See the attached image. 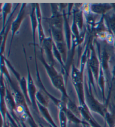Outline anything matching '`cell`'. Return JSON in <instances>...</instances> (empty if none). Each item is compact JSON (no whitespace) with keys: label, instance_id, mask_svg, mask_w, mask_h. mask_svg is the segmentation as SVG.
I'll list each match as a JSON object with an SVG mask.
<instances>
[{"label":"cell","instance_id":"cell-20","mask_svg":"<svg viewBox=\"0 0 115 127\" xmlns=\"http://www.w3.org/2000/svg\"><path fill=\"white\" fill-rule=\"evenodd\" d=\"M37 104L39 112L41 114V115L45 118V119L47 122L48 123H49L51 127H58L57 126V125L55 124L52 117L51 116L47 107L42 105L38 102H37Z\"/></svg>","mask_w":115,"mask_h":127},{"label":"cell","instance_id":"cell-37","mask_svg":"<svg viewBox=\"0 0 115 127\" xmlns=\"http://www.w3.org/2000/svg\"><path fill=\"white\" fill-rule=\"evenodd\" d=\"M114 48H115V43H114Z\"/></svg>","mask_w":115,"mask_h":127},{"label":"cell","instance_id":"cell-5","mask_svg":"<svg viewBox=\"0 0 115 127\" xmlns=\"http://www.w3.org/2000/svg\"><path fill=\"white\" fill-rule=\"evenodd\" d=\"M23 50H24V55H25L26 64V67H27V71H28L27 84H28V92L29 97L31 103H32L33 109H34V110L37 111L38 113H39L38 109L37 104L36 97H35V96H36V94L37 92L36 86H35V83L34 82V81H33L32 74L30 73L29 66V63L27 60V55H26V52L25 48L24 47V45H23Z\"/></svg>","mask_w":115,"mask_h":127},{"label":"cell","instance_id":"cell-13","mask_svg":"<svg viewBox=\"0 0 115 127\" xmlns=\"http://www.w3.org/2000/svg\"><path fill=\"white\" fill-rule=\"evenodd\" d=\"M39 50H40V55L39 56V59L41 61V62L42 63L44 67L45 68L46 71L47 72L48 77H49L50 80L53 79V78L56 77L57 75H58L59 73H58L56 69L55 68L54 66L50 65L47 61L45 60L44 58V54H43V49L41 47H39Z\"/></svg>","mask_w":115,"mask_h":127},{"label":"cell","instance_id":"cell-10","mask_svg":"<svg viewBox=\"0 0 115 127\" xmlns=\"http://www.w3.org/2000/svg\"><path fill=\"white\" fill-rule=\"evenodd\" d=\"M79 110L81 114L82 119L92 127H102L99 125L92 114V112L87 106L84 105L83 106H79Z\"/></svg>","mask_w":115,"mask_h":127},{"label":"cell","instance_id":"cell-8","mask_svg":"<svg viewBox=\"0 0 115 127\" xmlns=\"http://www.w3.org/2000/svg\"><path fill=\"white\" fill-rule=\"evenodd\" d=\"M27 6L26 3H23L20 8L18 15H17L16 18L14 20H13L11 24V39L10 44L9 47V50H8L7 57H9L11 53V46L12 44V41L14 40V38L17 32L19 31L20 28L21 27V23L23 22L24 19L25 18V8L26 6Z\"/></svg>","mask_w":115,"mask_h":127},{"label":"cell","instance_id":"cell-14","mask_svg":"<svg viewBox=\"0 0 115 127\" xmlns=\"http://www.w3.org/2000/svg\"><path fill=\"white\" fill-rule=\"evenodd\" d=\"M82 4H75V6L76 7H74L72 9V15L73 18H74L76 21L77 25H78V28L80 32H81L84 30V15L83 12L82 10L80 9V7Z\"/></svg>","mask_w":115,"mask_h":127},{"label":"cell","instance_id":"cell-31","mask_svg":"<svg viewBox=\"0 0 115 127\" xmlns=\"http://www.w3.org/2000/svg\"><path fill=\"white\" fill-rule=\"evenodd\" d=\"M111 75H112V78H111V85L112 84V82L114 81V80L115 79V64L113 67L112 70L111 71Z\"/></svg>","mask_w":115,"mask_h":127},{"label":"cell","instance_id":"cell-9","mask_svg":"<svg viewBox=\"0 0 115 127\" xmlns=\"http://www.w3.org/2000/svg\"><path fill=\"white\" fill-rule=\"evenodd\" d=\"M50 35L47 38H46L43 40L41 47L43 48V51L45 52L46 57L48 61V63L50 65L55 67V57L53 53V44H54V40L52 39L51 34L49 32Z\"/></svg>","mask_w":115,"mask_h":127},{"label":"cell","instance_id":"cell-23","mask_svg":"<svg viewBox=\"0 0 115 127\" xmlns=\"http://www.w3.org/2000/svg\"><path fill=\"white\" fill-rule=\"evenodd\" d=\"M84 17L85 19V23L87 25V29L89 31L90 34H91L92 30L93 29L95 24L97 23L96 19L97 15L94 14L92 12L89 14H85Z\"/></svg>","mask_w":115,"mask_h":127},{"label":"cell","instance_id":"cell-27","mask_svg":"<svg viewBox=\"0 0 115 127\" xmlns=\"http://www.w3.org/2000/svg\"><path fill=\"white\" fill-rule=\"evenodd\" d=\"M59 119L60 127H67L68 119L65 111L59 110Z\"/></svg>","mask_w":115,"mask_h":127},{"label":"cell","instance_id":"cell-28","mask_svg":"<svg viewBox=\"0 0 115 127\" xmlns=\"http://www.w3.org/2000/svg\"><path fill=\"white\" fill-rule=\"evenodd\" d=\"M71 31L73 35L75 36L76 38H78L79 36H80L81 32L79 29L78 27V25H77L76 23V21H75V20L74 19V18L72 19V23L71 26Z\"/></svg>","mask_w":115,"mask_h":127},{"label":"cell","instance_id":"cell-6","mask_svg":"<svg viewBox=\"0 0 115 127\" xmlns=\"http://www.w3.org/2000/svg\"><path fill=\"white\" fill-rule=\"evenodd\" d=\"M50 5L51 7V16L48 18H43V19L47 22L49 27L63 30L64 26L63 13L59 11L58 4L52 3Z\"/></svg>","mask_w":115,"mask_h":127},{"label":"cell","instance_id":"cell-30","mask_svg":"<svg viewBox=\"0 0 115 127\" xmlns=\"http://www.w3.org/2000/svg\"><path fill=\"white\" fill-rule=\"evenodd\" d=\"M106 41L109 44H114L115 43V37L112 33L109 32V34L107 35V38L106 39Z\"/></svg>","mask_w":115,"mask_h":127},{"label":"cell","instance_id":"cell-19","mask_svg":"<svg viewBox=\"0 0 115 127\" xmlns=\"http://www.w3.org/2000/svg\"><path fill=\"white\" fill-rule=\"evenodd\" d=\"M48 32H50L52 37V39L55 43H62L65 41L63 30L57 29L54 27H49Z\"/></svg>","mask_w":115,"mask_h":127},{"label":"cell","instance_id":"cell-34","mask_svg":"<svg viewBox=\"0 0 115 127\" xmlns=\"http://www.w3.org/2000/svg\"><path fill=\"white\" fill-rule=\"evenodd\" d=\"M112 7H113V9L115 11V3H112Z\"/></svg>","mask_w":115,"mask_h":127},{"label":"cell","instance_id":"cell-12","mask_svg":"<svg viewBox=\"0 0 115 127\" xmlns=\"http://www.w3.org/2000/svg\"><path fill=\"white\" fill-rule=\"evenodd\" d=\"M35 12H36L37 21H38V40H39V46L41 47L43 40H45V35L44 32V30L42 25V15L40 8V6L38 3H35Z\"/></svg>","mask_w":115,"mask_h":127},{"label":"cell","instance_id":"cell-11","mask_svg":"<svg viewBox=\"0 0 115 127\" xmlns=\"http://www.w3.org/2000/svg\"><path fill=\"white\" fill-rule=\"evenodd\" d=\"M20 5V4H17L16 6L15 7V9L12 12L11 14L10 15L9 19L7 21L6 23V25L4 30L3 32L2 33H1V55H3L4 52L5 51V47H6V41H7V38L8 36V32L11 30V24L12 22V17L14 15L15 12L16 11L17 9V7L18 6Z\"/></svg>","mask_w":115,"mask_h":127},{"label":"cell","instance_id":"cell-29","mask_svg":"<svg viewBox=\"0 0 115 127\" xmlns=\"http://www.w3.org/2000/svg\"><path fill=\"white\" fill-rule=\"evenodd\" d=\"M90 5L91 3H84L81 5L80 9L82 10L84 15L89 14L92 12L90 10Z\"/></svg>","mask_w":115,"mask_h":127},{"label":"cell","instance_id":"cell-2","mask_svg":"<svg viewBox=\"0 0 115 127\" xmlns=\"http://www.w3.org/2000/svg\"><path fill=\"white\" fill-rule=\"evenodd\" d=\"M85 69H78L74 64L72 65L71 76L72 84L76 91L79 101V106L85 105L84 91V72Z\"/></svg>","mask_w":115,"mask_h":127},{"label":"cell","instance_id":"cell-25","mask_svg":"<svg viewBox=\"0 0 115 127\" xmlns=\"http://www.w3.org/2000/svg\"><path fill=\"white\" fill-rule=\"evenodd\" d=\"M35 97H36L37 102H39V103L42 105L47 107V108L48 103V97L47 96H46L43 93H42L40 90H38L37 92Z\"/></svg>","mask_w":115,"mask_h":127},{"label":"cell","instance_id":"cell-21","mask_svg":"<svg viewBox=\"0 0 115 127\" xmlns=\"http://www.w3.org/2000/svg\"><path fill=\"white\" fill-rule=\"evenodd\" d=\"M107 83L106 81V79L105 76V74H104V72L103 71L102 69L100 68V70H99V76L98 78V81H97V87H99L100 89V90L102 94V98H103V103L106 104V97H105V86H106V84Z\"/></svg>","mask_w":115,"mask_h":127},{"label":"cell","instance_id":"cell-1","mask_svg":"<svg viewBox=\"0 0 115 127\" xmlns=\"http://www.w3.org/2000/svg\"><path fill=\"white\" fill-rule=\"evenodd\" d=\"M92 85L85 78L84 76V91L85 102L91 112L96 113L99 114L103 118L105 117L107 111V105L105 103H101L97 100L93 94Z\"/></svg>","mask_w":115,"mask_h":127},{"label":"cell","instance_id":"cell-35","mask_svg":"<svg viewBox=\"0 0 115 127\" xmlns=\"http://www.w3.org/2000/svg\"><path fill=\"white\" fill-rule=\"evenodd\" d=\"M38 125H39V127H45V126H43V125L42 124H40V123H39Z\"/></svg>","mask_w":115,"mask_h":127},{"label":"cell","instance_id":"cell-18","mask_svg":"<svg viewBox=\"0 0 115 127\" xmlns=\"http://www.w3.org/2000/svg\"><path fill=\"white\" fill-rule=\"evenodd\" d=\"M32 10L29 14V17L30 19L31 27L32 30V36H33V44L34 46H37L35 43V34L36 30L38 28V21L36 12H35V3L32 4Z\"/></svg>","mask_w":115,"mask_h":127},{"label":"cell","instance_id":"cell-32","mask_svg":"<svg viewBox=\"0 0 115 127\" xmlns=\"http://www.w3.org/2000/svg\"><path fill=\"white\" fill-rule=\"evenodd\" d=\"M2 127H11L7 120L5 121H2Z\"/></svg>","mask_w":115,"mask_h":127},{"label":"cell","instance_id":"cell-17","mask_svg":"<svg viewBox=\"0 0 115 127\" xmlns=\"http://www.w3.org/2000/svg\"><path fill=\"white\" fill-rule=\"evenodd\" d=\"M103 16L106 27L108 32L114 35L115 43V12L107 14Z\"/></svg>","mask_w":115,"mask_h":127},{"label":"cell","instance_id":"cell-7","mask_svg":"<svg viewBox=\"0 0 115 127\" xmlns=\"http://www.w3.org/2000/svg\"><path fill=\"white\" fill-rule=\"evenodd\" d=\"M94 41H92L90 47V54L88 57V63L89 65L90 69L91 70L93 76L96 81V85L98 81V78L99 76V70H100L101 65L100 61L97 55L96 50L94 49V46L93 45Z\"/></svg>","mask_w":115,"mask_h":127},{"label":"cell","instance_id":"cell-22","mask_svg":"<svg viewBox=\"0 0 115 127\" xmlns=\"http://www.w3.org/2000/svg\"><path fill=\"white\" fill-rule=\"evenodd\" d=\"M12 3H5L3 4V6L1 7V14L2 18V28L1 33H2L7 23V17L8 15H11L12 12Z\"/></svg>","mask_w":115,"mask_h":127},{"label":"cell","instance_id":"cell-36","mask_svg":"<svg viewBox=\"0 0 115 127\" xmlns=\"http://www.w3.org/2000/svg\"><path fill=\"white\" fill-rule=\"evenodd\" d=\"M112 127H115V123L114 124V126H113Z\"/></svg>","mask_w":115,"mask_h":127},{"label":"cell","instance_id":"cell-24","mask_svg":"<svg viewBox=\"0 0 115 127\" xmlns=\"http://www.w3.org/2000/svg\"><path fill=\"white\" fill-rule=\"evenodd\" d=\"M56 44L57 49L59 50V53H61L62 57L63 59V61L65 64H66V62H67L68 50L67 48V44H66V41L62 43H55Z\"/></svg>","mask_w":115,"mask_h":127},{"label":"cell","instance_id":"cell-15","mask_svg":"<svg viewBox=\"0 0 115 127\" xmlns=\"http://www.w3.org/2000/svg\"><path fill=\"white\" fill-rule=\"evenodd\" d=\"M63 15L64 18V30H65V41L66 44L67 46V48L68 51L70 50L71 47V42H72V31L71 26L69 24V21H68V18L67 15V12L65 10L63 12Z\"/></svg>","mask_w":115,"mask_h":127},{"label":"cell","instance_id":"cell-26","mask_svg":"<svg viewBox=\"0 0 115 127\" xmlns=\"http://www.w3.org/2000/svg\"><path fill=\"white\" fill-rule=\"evenodd\" d=\"M105 120L108 127H112L115 123V112L106 111L105 115Z\"/></svg>","mask_w":115,"mask_h":127},{"label":"cell","instance_id":"cell-33","mask_svg":"<svg viewBox=\"0 0 115 127\" xmlns=\"http://www.w3.org/2000/svg\"><path fill=\"white\" fill-rule=\"evenodd\" d=\"M81 127H92L89 125H81Z\"/></svg>","mask_w":115,"mask_h":127},{"label":"cell","instance_id":"cell-16","mask_svg":"<svg viewBox=\"0 0 115 127\" xmlns=\"http://www.w3.org/2000/svg\"><path fill=\"white\" fill-rule=\"evenodd\" d=\"M113 9L112 5L110 3H91L90 10L92 13L102 16L107 14V12Z\"/></svg>","mask_w":115,"mask_h":127},{"label":"cell","instance_id":"cell-4","mask_svg":"<svg viewBox=\"0 0 115 127\" xmlns=\"http://www.w3.org/2000/svg\"><path fill=\"white\" fill-rule=\"evenodd\" d=\"M34 58H35V71H36V76H37V83L38 85V86L39 88V90H40L42 93H43L46 96L50 98L51 100L52 101V102L56 105V106H57V108L60 109H63L66 107V104L63 102L61 100H58L54 96H52L48 91L46 89L45 87L44 86L42 82V81L41 80L40 74H39L38 66V63L36 58V47H34Z\"/></svg>","mask_w":115,"mask_h":127},{"label":"cell","instance_id":"cell-3","mask_svg":"<svg viewBox=\"0 0 115 127\" xmlns=\"http://www.w3.org/2000/svg\"><path fill=\"white\" fill-rule=\"evenodd\" d=\"M94 42L97 46V49H98V57L99 61H100L101 68L102 69L104 74H105L106 81L107 83L111 80V82L112 75L111 71H110V70L109 62L110 56L109 53H108L107 49L105 48H104L102 49H101V45L96 39L94 40Z\"/></svg>","mask_w":115,"mask_h":127}]
</instances>
